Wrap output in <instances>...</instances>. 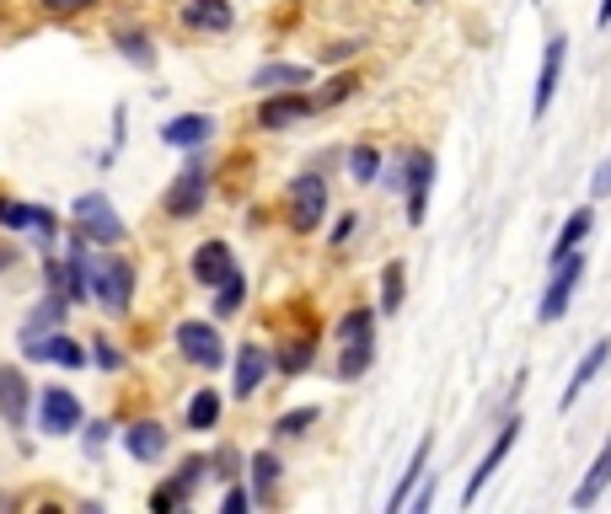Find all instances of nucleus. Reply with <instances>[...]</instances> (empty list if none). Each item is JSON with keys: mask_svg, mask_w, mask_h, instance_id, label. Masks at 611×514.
<instances>
[{"mask_svg": "<svg viewBox=\"0 0 611 514\" xmlns=\"http://www.w3.org/2000/svg\"><path fill=\"white\" fill-rule=\"evenodd\" d=\"M611 488V439L596 450V461H590V472H585V482L574 488V510H590V504H601V493Z\"/></svg>", "mask_w": 611, "mask_h": 514, "instance_id": "obj_24", "label": "nucleus"}, {"mask_svg": "<svg viewBox=\"0 0 611 514\" xmlns=\"http://www.w3.org/2000/svg\"><path fill=\"white\" fill-rule=\"evenodd\" d=\"M0 226H6V231H39L43 241L59 237L54 209H43V204H17V198H0Z\"/></svg>", "mask_w": 611, "mask_h": 514, "instance_id": "obj_18", "label": "nucleus"}, {"mask_svg": "<svg viewBox=\"0 0 611 514\" xmlns=\"http://www.w3.org/2000/svg\"><path fill=\"white\" fill-rule=\"evenodd\" d=\"M354 231H360V215H354V209H338V220H332V231H327V247H332V252H343Z\"/></svg>", "mask_w": 611, "mask_h": 514, "instance_id": "obj_40", "label": "nucleus"}, {"mask_svg": "<svg viewBox=\"0 0 611 514\" xmlns=\"http://www.w3.org/2000/svg\"><path fill=\"white\" fill-rule=\"evenodd\" d=\"M172 343H177V354L188 359L194 370H220L226 364V338L215 332V321H177V332H172Z\"/></svg>", "mask_w": 611, "mask_h": 514, "instance_id": "obj_8", "label": "nucleus"}, {"mask_svg": "<svg viewBox=\"0 0 611 514\" xmlns=\"http://www.w3.org/2000/svg\"><path fill=\"white\" fill-rule=\"evenodd\" d=\"M590 194H596V198H607V194H611V156L596 166V183H590Z\"/></svg>", "mask_w": 611, "mask_h": 514, "instance_id": "obj_44", "label": "nucleus"}, {"mask_svg": "<svg viewBox=\"0 0 611 514\" xmlns=\"http://www.w3.org/2000/svg\"><path fill=\"white\" fill-rule=\"evenodd\" d=\"M209 134H215L209 113H177L162 123V145H172V151H199V145H209Z\"/></svg>", "mask_w": 611, "mask_h": 514, "instance_id": "obj_20", "label": "nucleus"}, {"mask_svg": "<svg viewBox=\"0 0 611 514\" xmlns=\"http://www.w3.org/2000/svg\"><path fill=\"white\" fill-rule=\"evenodd\" d=\"M247 467V450H237V445H220L215 456H209V477H220V482H237Z\"/></svg>", "mask_w": 611, "mask_h": 514, "instance_id": "obj_38", "label": "nucleus"}, {"mask_svg": "<svg viewBox=\"0 0 611 514\" xmlns=\"http://www.w3.org/2000/svg\"><path fill=\"white\" fill-rule=\"evenodd\" d=\"M585 274H590V258H585V247L553 263V274H547V289H542V306H536V321H542V327H553V321L569 317V306H574V295H579V284H585Z\"/></svg>", "mask_w": 611, "mask_h": 514, "instance_id": "obj_4", "label": "nucleus"}, {"mask_svg": "<svg viewBox=\"0 0 611 514\" xmlns=\"http://www.w3.org/2000/svg\"><path fill=\"white\" fill-rule=\"evenodd\" d=\"M327 204H332V194H327L323 172H295L285 183V226L295 237H317L327 220Z\"/></svg>", "mask_w": 611, "mask_h": 514, "instance_id": "obj_2", "label": "nucleus"}, {"mask_svg": "<svg viewBox=\"0 0 611 514\" xmlns=\"http://www.w3.org/2000/svg\"><path fill=\"white\" fill-rule=\"evenodd\" d=\"M403 295H407V269H403V258H392V263L381 269V300H375V311H381V317H397V311H403Z\"/></svg>", "mask_w": 611, "mask_h": 514, "instance_id": "obj_31", "label": "nucleus"}, {"mask_svg": "<svg viewBox=\"0 0 611 514\" xmlns=\"http://www.w3.org/2000/svg\"><path fill=\"white\" fill-rule=\"evenodd\" d=\"M429 450H435V439H429V435H424L418 445H413V461H407V472L397 477V488H392V499H386V510H392V514H403L407 493L418 488V477H424V467H429Z\"/></svg>", "mask_w": 611, "mask_h": 514, "instance_id": "obj_30", "label": "nucleus"}, {"mask_svg": "<svg viewBox=\"0 0 611 514\" xmlns=\"http://www.w3.org/2000/svg\"><path fill=\"white\" fill-rule=\"evenodd\" d=\"M306 80H312V65H285V59H269L252 70L258 91H285V86H306Z\"/></svg>", "mask_w": 611, "mask_h": 514, "instance_id": "obj_28", "label": "nucleus"}, {"mask_svg": "<svg viewBox=\"0 0 611 514\" xmlns=\"http://www.w3.org/2000/svg\"><path fill=\"white\" fill-rule=\"evenodd\" d=\"M564 65H569V39L553 33L547 48H542V65H536V86H531V119H542L558 97V80H564Z\"/></svg>", "mask_w": 611, "mask_h": 514, "instance_id": "obj_10", "label": "nucleus"}, {"mask_svg": "<svg viewBox=\"0 0 611 514\" xmlns=\"http://www.w3.org/2000/svg\"><path fill=\"white\" fill-rule=\"evenodd\" d=\"M375 306H365V300H354L343 317L332 321V343H354V338H375Z\"/></svg>", "mask_w": 611, "mask_h": 514, "instance_id": "obj_29", "label": "nucleus"}, {"mask_svg": "<svg viewBox=\"0 0 611 514\" xmlns=\"http://www.w3.org/2000/svg\"><path fill=\"white\" fill-rule=\"evenodd\" d=\"M317 349H323V332L306 321V327H295V332H280V349H269V370H280V375H306L312 364H317Z\"/></svg>", "mask_w": 611, "mask_h": 514, "instance_id": "obj_9", "label": "nucleus"}, {"mask_svg": "<svg viewBox=\"0 0 611 514\" xmlns=\"http://www.w3.org/2000/svg\"><path fill=\"white\" fill-rule=\"evenodd\" d=\"M317 424H323V407H317V402H306V407H290V413H280V418L269 424V435H274V445H290V439H306Z\"/></svg>", "mask_w": 611, "mask_h": 514, "instance_id": "obj_25", "label": "nucleus"}, {"mask_svg": "<svg viewBox=\"0 0 611 514\" xmlns=\"http://www.w3.org/2000/svg\"><path fill=\"white\" fill-rule=\"evenodd\" d=\"M22 359H33V364H65V370H86V349L70 338V332H39V338H22Z\"/></svg>", "mask_w": 611, "mask_h": 514, "instance_id": "obj_14", "label": "nucleus"}, {"mask_svg": "<svg viewBox=\"0 0 611 514\" xmlns=\"http://www.w3.org/2000/svg\"><path fill=\"white\" fill-rule=\"evenodd\" d=\"M242 306H247V274L242 269H231V274L215 284V321H231Z\"/></svg>", "mask_w": 611, "mask_h": 514, "instance_id": "obj_32", "label": "nucleus"}, {"mask_svg": "<svg viewBox=\"0 0 611 514\" xmlns=\"http://www.w3.org/2000/svg\"><path fill=\"white\" fill-rule=\"evenodd\" d=\"M86 359H97L102 370H123V349L113 343V338H91V354Z\"/></svg>", "mask_w": 611, "mask_h": 514, "instance_id": "obj_42", "label": "nucleus"}, {"mask_svg": "<svg viewBox=\"0 0 611 514\" xmlns=\"http://www.w3.org/2000/svg\"><path fill=\"white\" fill-rule=\"evenodd\" d=\"M97 6H102V0H39L43 17H59V22H65V17H81V11H97Z\"/></svg>", "mask_w": 611, "mask_h": 514, "instance_id": "obj_41", "label": "nucleus"}, {"mask_svg": "<svg viewBox=\"0 0 611 514\" xmlns=\"http://www.w3.org/2000/svg\"><path fill=\"white\" fill-rule=\"evenodd\" d=\"M349 177H354V183H375V177H381V151L360 140V145L349 151Z\"/></svg>", "mask_w": 611, "mask_h": 514, "instance_id": "obj_37", "label": "nucleus"}, {"mask_svg": "<svg viewBox=\"0 0 611 514\" xmlns=\"http://www.w3.org/2000/svg\"><path fill=\"white\" fill-rule=\"evenodd\" d=\"M113 43H119V54L129 59V65H140V70H151V65H156V48H151V39H145L140 28H119Z\"/></svg>", "mask_w": 611, "mask_h": 514, "instance_id": "obj_36", "label": "nucleus"}, {"mask_svg": "<svg viewBox=\"0 0 611 514\" xmlns=\"http://www.w3.org/2000/svg\"><path fill=\"white\" fill-rule=\"evenodd\" d=\"M65 311H70V300H65V295H48L39 311L22 321V338H39V332H54V327H65Z\"/></svg>", "mask_w": 611, "mask_h": 514, "instance_id": "obj_33", "label": "nucleus"}, {"mask_svg": "<svg viewBox=\"0 0 611 514\" xmlns=\"http://www.w3.org/2000/svg\"><path fill=\"white\" fill-rule=\"evenodd\" d=\"M28 402H33L28 375H22L17 364H6V359H0V418H6L11 429H22V424H28Z\"/></svg>", "mask_w": 611, "mask_h": 514, "instance_id": "obj_19", "label": "nucleus"}, {"mask_svg": "<svg viewBox=\"0 0 611 514\" xmlns=\"http://www.w3.org/2000/svg\"><path fill=\"white\" fill-rule=\"evenodd\" d=\"M397 166H403L397 188H403L407 226H424V215H429V188H435V151H429V145H413V151H403Z\"/></svg>", "mask_w": 611, "mask_h": 514, "instance_id": "obj_5", "label": "nucleus"}, {"mask_svg": "<svg viewBox=\"0 0 611 514\" xmlns=\"http://www.w3.org/2000/svg\"><path fill=\"white\" fill-rule=\"evenodd\" d=\"M209 194H215V166L204 156H188V166L172 177V188L162 194V215L166 220H194V215H204V204H209Z\"/></svg>", "mask_w": 611, "mask_h": 514, "instance_id": "obj_3", "label": "nucleus"}, {"mask_svg": "<svg viewBox=\"0 0 611 514\" xmlns=\"http://www.w3.org/2000/svg\"><path fill=\"white\" fill-rule=\"evenodd\" d=\"M70 215H76V231H81L91 247H123V241H129V226L119 220V209H113L108 194H81Z\"/></svg>", "mask_w": 611, "mask_h": 514, "instance_id": "obj_6", "label": "nucleus"}, {"mask_svg": "<svg viewBox=\"0 0 611 514\" xmlns=\"http://www.w3.org/2000/svg\"><path fill=\"white\" fill-rule=\"evenodd\" d=\"M360 91V70H338V76L327 80L323 91H312V102H317V113H327V108H338V102H349Z\"/></svg>", "mask_w": 611, "mask_h": 514, "instance_id": "obj_35", "label": "nucleus"}, {"mask_svg": "<svg viewBox=\"0 0 611 514\" xmlns=\"http://www.w3.org/2000/svg\"><path fill=\"white\" fill-rule=\"evenodd\" d=\"M370 364H375V338H354V343H338L332 375H338V381H360Z\"/></svg>", "mask_w": 611, "mask_h": 514, "instance_id": "obj_27", "label": "nucleus"}, {"mask_svg": "<svg viewBox=\"0 0 611 514\" xmlns=\"http://www.w3.org/2000/svg\"><path fill=\"white\" fill-rule=\"evenodd\" d=\"M607 359H611V338H596V343L585 349V359L574 364V375H569V386H564V396H558V407H564V413H569L574 402H579V392H585V386H590V381L607 370Z\"/></svg>", "mask_w": 611, "mask_h": 514, "instance_id": "obj_21", "label": "nucleus"}, {"mask_svg": "<svg viewBox=\"0 0 611 514\" xmlns=\"http://www.w3.org/2000/svg\"><path fill=\"white\" fill-rule=\"evenodd\" d=\"M220 413H226V396L215 386H199L183 407V424H188V435H209V429H220Z\"/></svg>", "mask_w": 611, "mask_h": 514, "instance_id": "obj_23", "label": "nucleus"}, {"mask_svg": "<svg viewBox=\"0 0 611 514\" xmlns=\"http://www.w3.org/2000/svg\"><path fill=\"white\" fill-rule=\"evenodd\" d=\"M86 295L108 317H129V306H134V263L119 258V247H102V258L91 252V263H86Z\"/></svg>", "mask_w": 611, "mask_h": 514, "instance_id": "obj_1", "label": "nucleus"}, {"mask_svg": "<svg viewBox=\"0 0 611 514\" xmlns=\"http://www.w3.org/2000/svg\"><path fill=\"white\" fill-rule=\"evenodd\" d=\"M204 477H209V456H188V461H183L177 472L166 477V482H172V493L188 504V499H194V493L204 488Z\"/></svg>", "mask_w": 611, "mask_h": 514, "instance_id": "obj_34", "label": "nucleus"}, {"mask_svg": "<svg viewBox=\"0 0 611 514\" xmlns=\"http://www.w3.org/2000/svg\"><path fill=\"white\" fill-rule=\"evenodd\" d=\"M113 435V424H91V435H86V450H91V456H97V450H102V439Z\"/></svg>", "mask_w": 611, "mask_h": 514, "instance_id": "obj_45", "label": "nucleus"}, {"mask_svg": "<svg viewBox=\"0 0 611 514\" xmlns=\"http://www.w3.org/2000/svg\"><path fill=\"white\" fill-rule=\"evenodd\" d=\"M418 6H435V0H418Z\"/></svg>", "mask_w": 611, "mask_h": 514, "instance_id": "obj_47", "label": "nucleus"}, {"mask_svg": "<svg viewBox=\"0 0 611 514\" xmlns=\"http://www.w3.org/2000/svg\"><path fill=\"white\" fill-rule=\"evenodd\" d=\"M312 113H317L312 91H306V86H285V91H263V102L252 108V123H258L263 134H280V129L306 123Z\"/></svg>", "mask_w": 611, "mask_h": 514, "instance_id": "obj_7", "label": "nucleus"}, {"mask_svg": "<svg viewBox=\"0 0 611 514\" xmlns=\"http://www.w3.org/2000/svg\"><path fill=\"white\" fill-rule=\"evenodd\" d=\"M231 269H237V252H231V241H220V237L199 241V247H194V258H188V278L204 284V289H215Z\"/></svg>", "mask_w": 611, "mask_h": 514, "instance_id": "obj_16", "label": "nucleus"}, {"mask_svg": "<svg viewBox=\"0 0 611 514\" xmlns=\"http://www.w3.org/2000/svg\"><path fill=\"white\" fill-rule=\"evenodd\" d=\"M354 54H365V39H332L317 48V65H343V59H354Z\"/></svg>", "mask_w": 611, "mask_h": 514, "instance_id": "obj_39", "label": "nucleus"}, {"mask_svg": "<svg viewBox=\"0 0 611 514\" xmlns=\"http://www.w3.org/2000/svg\"><path fill=\"white\" fill-rule=\"evenodd\" d=\"M247 504H252V493L242 488V477H237V482H226V499H220V514H247Z\"/></svg>", "mask_w": 611, "mask_h": 514, "instance_id": "obj_43", "label": "nucleus"}, {"mask_svg": "<svg viewBox=\"0 0 611 514\" xmlns=\"http://www.w3.org/2000/svg\"><path fill=\"white\" fill-rule=\"evenodd\" d=\"M521 429H526V424H521L515 413H510V418L499 424V435H493V445H489V450H483V461H478V472L467 477V493H461V504H467V510H472V504L483 499V488H489V477L499 472V467H504V456L515 450V439H521Z\"/></svg>", "mask_w": 611, "mask_h": 514, "instance_id": "obj_11", "label": "nucleus"}, {"mask_svg": "<svg viewBox=\"0 0 611 514\" xmlns=\"http://www.w3.org/2000/svg\"><path fill=\"white\" fill-rule=\"evenodd\" d=\"M596 28H611V0H601V11H596Z\"/></svg>", "mask_w": 611, "mask_h": 514, "instance_id": "obj_46", "label": "nucleus"}, {"mask_svg": "<svg viewBox=\"0 0 611 514\" xmlns=\"http://www.w3.org/2000/svg\"><path fill=\"white\" fill-rule=\"evenodd\" d=\"M590 231H596V209L590 204H579L569 220H564V231L553 237V252H547V269L558 263V258H569V252H579L585 241H590Z\"/></svg>", "mask_w": 611, "mask_h": 514, "instance_id": "obj_22", "label": "nucleus"}, {"mask_svg": "<svg viewBox=\"0 0 611 514\" xmlns=\"http://www.w3.org/2000/svg\"><path fill=\"white\" fill-rule=\"evenodd\" d=\"M263 381H269V343H263V338H247L242 349H237V364H231V396L247 402V396H258Z\"/></svg>", "mask_w": 611, "mask_h": 514, "instance_id": "obj_15", "label": "nucleus"}, {"mask_svg": "<svg viewBox=\"0 0 611 514\" xmlns=\"http://www.w3.org/2000/svg\"><path fill=\"white\" fill-rule=\"evenodd\" d=\"M39 429L43 435H76L81 429V396L65 392V386H43L39 396Z\"/></svg>", "mask_w": 611, "mask_h": 514, "instance_id": "obj_12", "label": "nucleus"}, {"mask_svg": "<svg viewBox=\"0 0 611 514\" xmlns=\"http://www.w3.org/2000/svg\"><path fill=\"white\" fill-rule=\"evenodd\" d=\"M177 28L183 33H231L237 28V6L231 0H183L177 6Z\"/></svg>", "mask_w": 611, "mask_h": 514, "instance_id": "obj_13", "label": "nucleus"}, {"mask_svg": "<svg viewBox=\"0 0 611 514\" xmlns=\"http://www.w3.org/2000/svg\"><path fill=\"white\" fill-rule=\"evenodd\" d=\"M247 472H252V499L269 504V499H274V482H280V472H285V461H280V450L269 445V450L247 456Z\"/></svg>", "mask_w": 611, "mask_h": 514, "instance_id": "obj_26", "label": "nucleus"}, {"mask_svg": "<svg viewBox=\"0 0 611 514\" xmlns=\"http://www.w3.org/2000/svg\"><path fill=\"white\" fill-rule=\"evenodd\" d=\"M166 445H172V435H166L162 418H134V424L123 429V450H129L140 467H156L166 456Z\"/></svg>", "mask_w": 611, "mask_h": 514, "instance_id": "obj_17", "label": "nucleus"}]
</instances>
